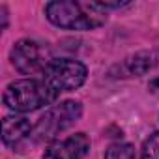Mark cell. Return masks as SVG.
I'll return each mask as SVG.
<instances>
[{
	"label": "cell",
	"instance_id": "1",
	"mask_svg": "<svg viewBox=\"0 0 159 159\" xmlns=\"http://www.w3.org/2000/svg\"><path fill=\"white\" fill-rule=\"evenodd\" d=\"M45 15L54 26L79 32L94 30L107 21L105 11L99 10L96 2L81 4L73 0H54L45 4Z\"/></svg>",
	"mask_w": 159,
	"mask_h": 159
},
{
	"label": "cell",
	"instance_id": "2",
	"mask_svg": "<svg viewBox=\"0 0 159 159\" xmlns=\"http://www.w3.org/2000/svg\"><path fill=\"white\" fill-rule=\"evenodd\" d=\"M58 99L43 79H21L6 86L4 105L15 112H32Z\"/></svg>",
	"mask_w": 159,
	"mask_h": 159
},
{
	"label": "cell",
	"instance_id": "3",
	"mask_svg": "<svg viewBox=\"0 0 159 159\" xmlns=\"http://www.w3.org/2000/svg\"><path fill=\"white\" fill-rule=\"evenodd\" d=\"M81 114H83V105L79 101H73V99L62 101V103L51 107L38 120V124L34 125L32 137L39 142H51L60 133H64L66 129L75 125V122L81 118Z\"/></svg>",
	"mask_w": 159,
	"mask_h": 159
},
{
	"label": "cell",
	"instance_id": "4",
	"mask_svg": "<svg viewBox=\"0 0 159 159\" xmlns=\"http://www.w3.org/2000/svg\"><path fill=\"white\" fill-rule=\"evenodd\" d=\"M86 75H88V69L83 62L71 60V58H60L49 64L41 79L54 94L60 96L62 92H73L77 88H81L86 81Z\"/></svg>",
	"mask_w": 159,
	"mask_h": 159
},
{
	"label": "cell",
	"instance_id": "5",
	"mask_svg": "<svg viewBox=\"0 0 159 159\" xmlns=\"http://www.w3.org/2000/svg\"><path fill=\"white\" fill-rule=\"evenodd\" d=\"M10 60L13 67L23 75H43L54 58L47 43H39L36 39H21L13 45Z\"/></svg>",
	"mask_w": 159,
	"mask_h": 159
},
{
	"label": "cell",
	"instance_id": "6",
	"mask_svg": "<svg viewBox=\"0 0 159 159\" xmlns=\"http://www.w3.org/2000/svg\"><path fill=\"white\" fill-rule=\"evenodd\" d=\"M90 150V139L84 133H75L62 140H54L43 153V159H83Z\"/></svg>",
	"mask_w": 159,
	"mask_h": 159
},
{
	"label": "cell",
	"instance_id": "7",
	"mask_svg": "<svg viewBox=\"0 0 159 159\" xmlns=\"http://www.w3.org/2000/svg\"><path fill=\"white\" fill-rule=\"evenodd\" d=\"M34 133V127L25 116H6L2 120V140L8 148H13L19 152L25 142L30 140Z\"/></svg>",
	"mask_w": 159,
	"mask_h": 159
},
{
	"label": "cell",
	"instance_id": "8",
	"mask_svg": "<svg viewBox=\"0 0 159 159\" xmlns=\"http://www.w3.org/2000/svg\"><path fill=\"white\" fill-rule=\"evenodd\" d=\"M159 62V52L157 51H140L133 56H129L124 64L125 71L129 75H135V77H140L148 71H152Z\"/></svg>",
	"mask_w": 159,
	"mask_h": 159
},
{
	"label": "cell",
	"instance_id": "9",
	"mask_svg": "<svg viewBox=\"0 0 159 159\" xmlns=\"http://www.w3.org/2000/svg\"><path fill=\"white\" fill-rule=\"evenodd\" d=\"M105 159H135V148L127 142H114L109 146Z\"/></svg>",
	"mask_w": 159,
	"mask_h": 159
},
{
	"label": "cell",
	"instance_id": "10",
	"mask_svg": "<svg viewBox=\"0 0 159 159\" xmlns=\"http://www.w3.org/2000/svg\"><path fill=\"white\" fill-rule=\"evenodd\" d=\"M140 159H159V131L144 140Z\"/></svg>",
	"mask_w": 159,
	"mask_h": 159
},
{
	"label": "cell",
	"instance_id": "11",
	"mask_svg": "<svg viewBox=\"0 0 159 159\" xmlns=\"http://www.w3.org/2000/svg\"><path fill=\"white\" fill-rule=\"evenodd\" d=\"M148 90H150L153 96H159V77H155L153 81L148 84Z\"/></svg>",
	"mask_w": 159,
	"mask_h": 159
}]
</instances>
